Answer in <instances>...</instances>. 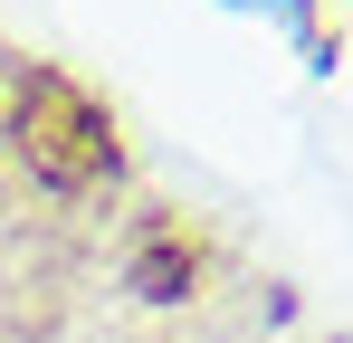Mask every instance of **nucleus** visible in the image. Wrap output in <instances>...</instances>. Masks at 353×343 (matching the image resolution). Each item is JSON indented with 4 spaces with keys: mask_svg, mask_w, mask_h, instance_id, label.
<instances>
[{
    "mask_svg": "<svg viewBox=\"0 0 353 343\" xmlns=\"http://www.w3.org/2000/svg\"><path fill=\"white\" fill-rule=\"evenodd\" d=\"M248 10H268V19H287V29H305V0H248Z\"/></svg>",
    "mask_w": 353,
    "mask_h": 343,
    "instance_id": "obj_2",
    "label": "nucleus"
},
{
    "mask_svg": "<svg viewBox=\"0 0 353 343\" xmlns=\"http://www.w3.org/2000/svg\"><path fill=\"white\" fill-rule=\"evenodd\" d=\"M19 153H29V172H48L58 191H86V181L115 172V124L86 105L67 76H29L19 86Z\"/></svg>",
    "mask_w": 353,
    "mask_h": 343,
    "instance_id": "obj_1",
    "label": "nucleus"
}]
</instances>
